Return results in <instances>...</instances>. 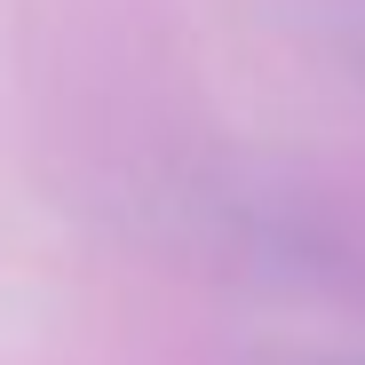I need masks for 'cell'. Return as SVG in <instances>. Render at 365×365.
Segmentation results:
<instances>
[{"instance_id":"cell-1","label":"cell","mask_w":365,"mask_h":365,"mask_svg":"<svg viewBox=\"0 0 365 365\" xmlns=\"http://www.w3.org/2000/svg\"><path fill=\"white\" fill-rule=\"evenodd\" d=\"M341 48H349V64L365 72V0H349V9H341Z\"/></svg>"}]
</instances>
